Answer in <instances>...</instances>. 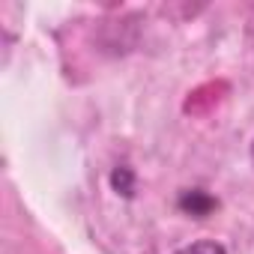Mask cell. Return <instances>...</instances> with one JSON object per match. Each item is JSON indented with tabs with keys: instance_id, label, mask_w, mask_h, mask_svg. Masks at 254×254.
Wrapping results in <instances>:
<instances>
[{
	"instance_id": "1",
	"label": "cell",
	"mask_w": 254,
	"mask_h": 254,
	"mask_svg": "<svg viewBox=\"0 0 254 254\" xmlns=\"http://www.w3.org/2000/svg\"><path fill=\"white\" fill-rule=\"evenodd\" d=\"M180 206L186 209V212H191V215H206L212 206H215V200L209 197V194H203V191H186L183 194V200H180Z\"/></svg>"
},
{
	"instance_id": "2",
	"label": "cell",
	"mask_w": 254,
	"mask_h": 254,
	"mask_svg": "<svg viewBox=\"0 0 254 254\" xmlns=\"http://www.w3.org/2000/svg\"><path fill=\"white\" fill-rule=\"evenodd\" d=\"M111 186H114L120 194L132 197V194H135V174H132V168H117V171L111 174Z\"/></svg>"
},
{
	"instance_id": "3",
	"label": "cell",
	"mask_w": 254,
	"mask_h": 254,
	"mask_svg": "<svg viewBox=\"0 0 254 254\" xmlns=\"http://www.w3.org/2000/svg\"><path fill=\"white\" fill-rule=\"evenodd\" d=\"M177 254H227V251L218 242H212V239H200V242H191V245L180 248Z\"/></svg>"
},
{
	"instance_id": "4",
	"label": "cell",
	"mask_w": 254,
	"mask_h": 254,
	"mask_svg": "<svg viewBox=\"0 0 254 254\" xmlns=\"http://www.w3.org/2000/svg\"><path fill=\"white\" fill-rule=\"evenodd\" d=\"M251 159H254V147H251Z\"/></svg>"
}]
</instances>
